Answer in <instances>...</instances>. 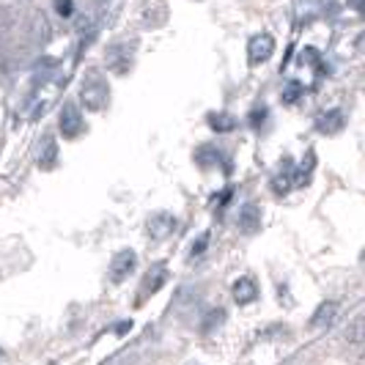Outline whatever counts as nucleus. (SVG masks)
Masks as SVG:
<instances>
[{
    "instance_id": "2",
    "label": "nucleus",
    "mask_w": 365,
    "mask_h": 365,
    "mask_svg": "<svg viewBox=\"0 0 365 365\" xmlns=\"http://www.w3.org/2000/svg\"><path fill=\"white\" fill-rule=\"evenodd\" d=\"M135 267H137L135 250H118V253L113 256V261H110V280H113V283H121L126 275L135 272Z\"/></svg>"
},
{
    "instance_id": "1",
    "label": "nucleus",
    "mask_w": 365,
    "mask_h": 365,
    "mask_svg": "<svg viewBox=\"0 0 365 365\" xmlns=\"http://www.w3.org/2000/svg\"><path fill=\"white\" fill-rule=\"evenodd\" d=\"M107 80L99 75V72H91L80 88V96H83V105L88 110H102L107 105Z\"/></svg>"
},
{
    "instance_id": "12",
    "label": "nucleus",
    "mask_w": 365,
    "mask_h": 365,
    "mask_svg": "<svg viewBox=\"0 0 365 365\" xmlns=\"http://www.w3.org/2000/svg\"><path fill=\"white\" fill-rule=\"evenodd\" d=\"M335 310H338V305H335V302H324V305L313 313V327H324V324H329V321H332V316H335Z\"/></svg>"
},
{
    "instance_id": "15",
    "label": "nucleus",
    "mask_w": 365,
    "mask_h": 365,
    "mask_svg": "<svg viewBox=\"0 0 365 365\" xmlns=\"http://www.w3.org/2000/svg\"><path fill=\"white\" fill-rule=\"evenodd\" d=\"M206 319H209V321L204 324V332L209 335V332H212L215 327H220V324H223V319H226V313H223V310H215V313H209Z\"/></svg>"
},
{
    "instance_id": "16",
    "label": "nucleus",
    "mask_w": 365,
    "mask_h": 365,
    "mask_svg": "<svg viewBox=\"0 0 365 365\" xmlns=\"http://www.w3.org/2000/svg\"><path fill=\"white\" fill-rule=\"evenodd\" d=\"M55 12H58L61 17H72V12H75L72 0H55Z\"/></svg>"
},
{
    "instance_id": "8",
    "label": "nucleus",
    "mask_w": 365,
    "mask_h": 365,
    "mask_svg": "<svg viewBox=\"0 0 365 365\" xmlns=\"http://www.w3.org/2000/svg\"><path fill=\"white\" fill-rule=\"evenodd\" d=\"M316 126L324 135H335V132L343 129V113L340 110H327V113H321V118L316 121Z\"/></svg>"
},
{
    "instance_id": "4",
    "label": "nucleus",
    "mask_w": 365,
    "mask_h": 365,
    "mask_svg": "<svg viewBox=\"0 0 365 365\" xmlns=\"http://www.w3.org/2000/svg\"><path fill=\"white\" fill-rule=\"evenodd\" d=\"M146 231H148V236H151L154 242H162V239H167V236L176 231V217L167 215V212H159V215H154V217L148 220Z\"/></svg>"
},
{
    "instance_id": "6",
    "label": "nucleus",
    "mask_w": 365,
    "mask_h": 365,
    "mask_svg": "<svg viewBox=\"0 0 365 365\" xmlns=\"http://www.w3.org/2000/svg\"><path fill=\"white\" fill-rule=\"evenodd\" d=\"M83 129V116L77 113L75 105H66L64 113H61V135L64 137H77Z\"/></svg>"
},
{
    "instance_id": "13",
    "label": "nucleus",
    "mask_w": 365,
    "mask_h": 365,
    "mask_svg": "<svg viewBox=\"0 0 365 365\" xmlns=\"http://www.w3.org/2000/svg\"><path fill=\"white\" fill-rule=\"evenodd\" d=\"M209 126H212L215 132H231V129H234V118L226 116V113H212V116H209Z\"/></svg>"
},
{
    "instance_id": "7",
    "label": "nucleus",
    "mask_w": 365,
    "mask_h": 365,
    "mask_svg": "<svg viewBox=\"0 0 365 365\" xmlns=\"http://www.w3.org/2000/svg\"><path fill=\"white\" fill-rule=\"evenodd\" d=\"M231 294L236 299V305H250L256 297H258V283L253 278H239L234 286H231Z\"/></svg>"
},
{
    "instance_id": "14",
    "label": "nucleus",
    "mask_w": 365,
    "mask_h": 365,
    "mask_svg": "<svg viewBox=\"0 0 365 365\" xmlns=\"http://www.w3.org/2000/svg\"><path fill=\"white\" fill-rule=\"evenodd\" d=\"M299 94H302V83L291 80V83L286 85V91H283V102H286V105H294V102L299 99Z\"/></svg>"
},
{
    "instance_id": "18",
    "label": "nucleus",
    "mask_w": 365,
    "mask_h": 365,
    "mask_svg": "<svg viewBox=\"0 0 365 365\" xmlns=\"http://www.w3.org/2000/svg\"><path fill=\"white\" fill-rule=\"evenodd\" d=\"M206 239H209V236H201V239H198V245H195L193 256H201V253H204V247H206Z\"/></svg>"
},
{
    "instance_id": "10",
    "label": "nucleus",
    "mask_w": 365,
    "mask_h": 365,
    "mask_svg": "<svg viewBox=\"0 0 365 365\" xmlns=\"http://www.w3.org/2000/svg\"><path fill=\"white\" fill-rule=\"evenodd\" d=\"M258 223H261L258 209H256L253 204L242 206V212H239V226H242V231H245V234H253V231H258Z\"/></svg>"
},
{
    "instance_id": "17",
    "label": "nucleus",
    "mask_w": 365,
    "mask_h": 365,
    "mask_svg": "<svg viewBox=\"0 0 365 365\" xmlns=\"http://www.w3.org/2000/svg\"><path fill=\"white\" fill-rule=\"evenodd\" d=\"M272 187H275V193H286L288 190V176L286 173L283 176H275V185Z\"/></svg>"
},
{
    "instance_id": "3",
    "label": "nucleus",
    "mask_w": 365,
    "mask_h": 365,
    "mask_svg": "<svg viewBox=\"0 0 365 365\" xmlns=\"http://www.w3.org/2000/svg\"><path fill=\"white\" fill-rule=\"evenodd\" d=\"M272 53H275V42H272V36H269V33H258V36H253V39H250V44H247V58H250V64H253V66H256V64L269 61V58H272Z\"/></svg>"
},
{
    "instance_id": "19",
    "label": "nucleus",
    "mask_w": 365,
    "mask_h": 365,
    "mask_svg": "<svg viewBox=\"0 0 365 365\" xmlns=\"http://www.w3.org/2000/svg\"><path fill=\"white\" fill-rule=\"evenodd\" d=\"M264 116H267V110H256V113H253V126H258V124L264 121Z\"/></svg>"
},
{
    "instance_id": "9",
    "label": "nucleus",
    "mask_w": 365,
    "mask_h": 365,
    "mask_svg": "<svg viewBox=\"0 0 365 365\" xmlns=\"http://www.w3.org/2000/svg\"><path fill=\"white\" fill-rule=\"evenodd\" d=\"M162 283H165V267H162V264H157V267L148 272V278L143 280V286H140V299H143V297H148V294H154Z\"/></svg>"
},
{
    "instance_id": "5",
    "label": "nucleus",
    "mask_w": 365,
    "mask_h": 365,
    "mask_svg": "<svg viewBox=\"0 0 365 365\" xmlns=\"http://www.w3.org/2000/svg\"><path fill=\"white\" fill-rule=\"evenodd\" d=\"M36 162H39V167H44V170L55 167V162H58V146H55V137H53V135H44V137H42V143H39V148H36Z\"/></svg>"
},
{
    "instance_id": "11",
    "label": "nucleus",
    "mask_w": 365,
    "mask_h": 365,
    "mask_svg": "<svg viewBox=\"0 0 365 365\" xmlns=\"http://www.w3.org/2000/svg\"><path fill=\"white\" fill-rule=\"evenodd\" d=\"M107 64H110V69H113L116 75H126V69H129V55H126V53H118V47H113L110 55H107Z\"/></svg>"
}]
</instances>
